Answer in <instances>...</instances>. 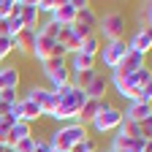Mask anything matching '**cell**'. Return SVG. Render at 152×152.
<instances>
[{
    "label": "cell",
    "instance_id": "d6986e66",
    "mask_svg": "<svg viewBox=\"0 0 152 152\" xmlns=\"http://www.w3.org/2000/svg\"><path fill=\"white\" fill-rule=\"evenodd\" d=\"M71 73H82V71H95V57H87L82 52H73L71 54V63H68Z\"/></svg>",
    "mask_w": 152,
    "mask_h": 152
},
{
    "label": "cell",
    "instance_id": "3957f363",
    "mask_svg": "<svg viewBox=\"0 0 152 152\" xmlns=\"http://www.w3.org/2000/svg\"><path fill=\"white\" fill-rule=\"evenodd\" d=\"M120 122H122V109H117V106H111L109 101H103L101 111L95 114V120L90 122V128L95 133H114L120 128Z\"/></svg>",
    "mask_w": 152,
    "mask_h": 152
},
{
    "label": "cell",
    "instance_id": "60d3db41",
    "mask_svg": "<svg viewBox=\"0 0 152 152\" xmlns=\"http://www.w3.org/2000/svg\"><path fill=\"white\" fill-rule=\"evenodd\" d=\"M0 120H3V117H0Z\"/></svg>",
    "mask_w": 152,
    "mask_h": 152
},
{
    "label": "cell",
    "instance_id": "cb8c5ba5",
    "mask_svg": "<svg viewBox=\"0 0 152 152\" xmlns=\"http://www.w3.org/2000/svg\"><path fill=\"white\" fill-rule=\"evenodd\" d=\"M57 103H60V95H57L54 90H49V95L41 103V117H52V114L57 111Z\"/></svg>",
    "mask_w": 152,
    "mask_h": 152
},
{
    "label": "cell",
    "instance_id": "9c48e42d",
    "mask_svg": "<svg viewBox=\"0 0 152 152\" xmlns=\"http://www.w3.org/2000/svg\"><path fill=\"white\" fill-rule=\"evenodd\" d=\"M109 84H114V90H117L122 98H128L130 103H133V101H139V92H141V90L136 87V82H133L130 76H120V73H114V71H111Z\"/></svg>",
    "mask_w": 152,
    "mask_h": 152
},
{
    "label": "cell",
    "instance_id": "ab89813d",
    "mask_svg": "<svg viewBox=\"0 0 152 152\" xmlns=\"http://www.w3.org/2000/svg\"><path fill=\"white\" fill-rule=\"evenodd\" d=\"M95 152H98V149H95Z\"/></svg>",
    "mask_w": 152,
    "mask_h": 152
},
{
    "label": "cell",
    "instance_id": "484cf974",
    "mask_svg": "<svg viewBox=\"0 0 152 152\" xmlns=\"http://www.w3.org/2000/svg\"><path fill=\"white\" fill-rule=\"evenodd\" d=\"M3 22H6V35H8V38L19 35L22 30H27V27H25V22H22L19 16H8V19H3Z\"/></svg>",
    "mask_w": 152,
    "mask_h": 152
},
{
    "label": "cell",
    "instance_id": "83f0119b",
    "mask_svg": "<svg viewBox=\"0 0 152 152\" xmlns=\"http://www.w3.org/2000/svg\"><path fill=\"white\" fill-rule=\"evenodd\" d=\"M65 63H68L65 57H49V60H44V63H41V73H44V76H49L52 71H57V68H63Z\"/></svg>",
    "mask_w": 152,
    "mask_h": 152
},
{
    "label": "cell",
    "instance_id": "5b68a950",
    "mask_svg": "<svg viewBox=\"0 0 152 152\" xmlns=\"http://www.w3.org/2000/svg\"><path fill=\"white\" fill-rule=\"evenodd\" d=\"M38 63L49 60V57H68V52L54 41V38H46V35H38L35 33V44H33V52H30Z\"/></svg>",
    "mask_w": 152,
    "mask_h": 152
},
{
    "label": "cell",
    "instance_id": "44dd1931",
    "mask_svg": "<svg viewBox=\"0 0 152 152\" xmlns=\"http://www.w3.org/2000/svg\"><path fill=\"white\" fill-rule=\"evenodd\" d=\"M79 52H82V54H87V57H98V52H101V35H98V33H92V35L82 38Z\"/></svg>",
    "mask_w": 152,
    "mask_h": 152
},
{
    "label": "cell",
    "instance_id": "f546056e",
    "mask_svg": "<svg viewBox=\"0 0 152 152\" xmlns=\"http://www.w3.org/2000/svg\"><path fill=\"white\" fill-rule=\"evenodd\" d=\"M57 30H60V25L52 22V19H46L41 27H35V33H38V35H46V38H57Z\"/></svg>",
    "mask_w": 152,
    "mask_h": 152
},
{
    "label": "cell",
    "instance_id": "7402d4cb",
    "mask_svg": "<svg viewBox=\"0 0 152 152\" xmlns=\"http://www.w3.org/2000/svg\"><path fill=\"white\" fill-rule=\"evenodd\" d=\"M117 136H122V139H141V130H139V122H130V120H125L122 117V122H120V128L114 130Z\"/></svg>",
    "mask_w": 152,
    "mask_h": 152
},
{
    "label": "cell",
    "instance_id": "4dcf8cb0",
    "mask_svg": "<svg viewBox=\"0 0 152 152\" xmlns=\"http://www.w3.org/2000/svg\"><path fill=\"white\" fill-rule=\"evenodd\" d=\"M35 136H27V139H22V141H16L14 144V152H33L35 149Z\"/></svg>",
    "mask_w": 152,
    "mask_h": 152
},
{
    "label": "cell",
    "instance_id": "8d00e7d4",
    "mask_svg": "<svg viewBox=\"0 0 152 152\" xmlns=\"http://www.w3.org/2000/svg\"><path fill=\"white\" fill-rule=\"evenodd\" d=\"M6 133H8V125H3V120H0V144H6Z\"/></svg>",
    "mask_w": 152,
    "mask_h": 152
},
{
    "label": "cell",
    "instance_id": "b9f144b4",
    "mask_svg": "<svg viewBox=\"0 0 152 152\" xmlns=\"http://www.w3.org/2000/svg\"><path fill=\"white\" fill-rule=\"evenodd\" d=\"M52 152H54V149H52Z\"/></svg>",
    "mask_w": 152,
    "mask_h": 152
},
{
    "label": "cell",
    "instance_id": "e0dca14e",
    "mask_svg": "<svg viewBox=\"0 0 152 152\" xmlns=\"http://www.w3.org/2000/svg\"><path fill=\"white\" fill-rule=\"evenodd\" d=\"M27 136H33V128H30L27 122H16V125H11L8 133H6V147L14 149L16 141H22V139H27Z\"/></svg>",
    "mask_w": 152,
    "mask_h": 152
},
{
    "label": "cell",
    "instance_id": "7a4b0ae2",
    "mask_svg": "<svg viewBox=\"0 0 152 152\" xmlns=\"http://www.w3.org/2000/svg\"><path fill=\"white\" fill-rule=\"evenodd\" d=\"M82 139H90L87 128H84V125H79V122H65V125H60V128L52 133L49 147H52L54 152H68L73 144H79Z\"/></svg>",
    "mask_w": 152,
    "mask_h": 152
},
{
    "label": "cell",
    "instance_id": "277c9868",
    "mask_svg": "<svg viewBox=\"0 0 152 152\" xmlns=\"http://www.w3.org/2000/svg\"><path fill=\"white\" fill-rule=\"evenodd\" d=\"M98 30L103 33L106 41H120V38H125V14L122 11H109L103 14V19H98ZM95 30V33H98Z\"/></svg>",
    "mask_w": 152,
    "mask_h": 152
},
{
    "label": "cell",
    "instance_id": "d6a6232c",
    "mask_svg": "<svg viewBox=\"0 0 152 152\" xmlns=\"http://www.w3.org/2000/svg\"><path fill=\"white\" fill-rule=\"evenodd\" d=\"M16 101H19L16 90H0V103H3V106H14Z\"/></svg>",
    "mask_w": 152,
    "mask_h": 152
},
{
    "label": "cell",
    "instance_id": "4fadbf2b",
    "mask_svg": "<svg viewBox=\"0 0 152 152\" xmlns=\"http://www.w3.org/2000/svg\"><path fill=\"white\" fill-rule=\"evenodd\" d=\"M103 101L106 98H101V101H95V98H87L84 103H82V109H79V114H76V122H79V125H90L92 120H95V114H98L101 111V106H103Z\"/></svg>",
    "mask_w": 152,
    "mask_h": 152
},
{
    "label": "cell",
    "instance_id": "74e56055",
    "mask_svg": "<svg viewBox=\"0 0 152 152\" xmlns=\"http://www.w3.org/2000/svg\"><path fill=\"white\" fill-rule=\"evenodd\" d=\"M0 152H14L11 147H6V144H0Z\"/></svg>",
    "mask_w": 152,
    "mask_h": 152
},
{
    "label": "cell",
    "instance_id": "ffe728a7",
    "mask_svg": "<svg viewBox=\"0 0 152 152\" xmlns=\"http://www.w3.org/2000/svg\"><path fill=\"white\" fill-rule=\"evenodd\" d=\"M19 87V71L14 65H0V90H16Z\"/></svg>",
    "mask_w": 152,
    "mask_h": 152
},
{
    "label": "cell",
    "instance_id": "6da1fadb",
    "mask_svg": "<svg viewBox=\"0 0 152 152\" xmlns=\"http://www.w3.org/2000/svg\"><path fill=\"white\" fill-rule=\"evenodd\" d=\"M57 95H60V103H57V111L52 114V117H54L57 122H76V114H79L82 103L87 101L84 90L68 84L65 90H57Z\"/></svg>",
    "mask_w": 152,
    "mask_h": 152
},
{
    "label": "cell",
    "instance_id": "1f68e13d",
    "mask_svg": "<svg viewBox=\"0 0 152 152\" xmlns=\"http://www.w3.org/2000/svg\"><path fill=\"white\" fill-rule=\"evenodd\" d=\"M35 8H38V14H54V8H57V0H35Z\"/></svg>",
    "mask_w": 152,
    "mask_h": 152
},
{
    "label": "cell",
    "instance_id": "8992f818",
    "mask_svg": "<svg viewBox=\"0 0 152 152\" xmlns=\"http://www.w3.org/2000/svg\"><path fill=\"white\" fill-rule=\"evenodd\" d=\"M95 27H98V16H95V11H92L90 6L79 8V14H76L73 25H71L73 35L82 41V38H87V35H92V33H95Z\"/></svg>",
    "mask_w": 152,
    "mask_h": 152
},
{
    "label": "cell",
    "instance_id": "e575fe53",
    "mask_svg": "<svg viewBox=\"0 0 152 152\" xmlns=\"http://www.w3.org/2000/svg\"><path fill=\"white\" fill-rule=\"evenodd\" d=\"M11 11H14V0H0V22H3V19H8Z\"/></svg>",
    "mask_w": 152,
    "mask_h": 152
},
{
    "label": "cell",
    "instance_id": "52a82bcc",
    "mask_svg": "<svg viewBox=\"0 0 152 152\" xmlns=\"http://www.w3.org/2000/svg\"><path fill=\"white\" fill-rule=\"evenodd\" d=\"M98 54H101V60H103V68L114 71V68L120 65V60L128 54V41H125V38H120V41H106Z\"/></svg>",
    "mask_w": 152,
    "mask_h": 152
},
{
    "label": "cell",
    "instance_id": "ac0fdd59",
    "mask_svg": "<svg viewBox=\"0 0 152 152\" xmlns=\"http://www.w3.org/2000/svg\"><path fill=\"white\" fill-rule=\"evenodd\" d=\"M38 8H35V0H22V11H19V19L25 22V27L27 30H35V25H38Z\"/></svg>",
    "mask_w": 152,
    "mask_h": 152
},
{
    "label": "cell",
    "instance_id": "ba28073f",
    "mask_svg": "<svg viewBox=\"0 0 152 152\" xmlns=\"http://www.w3.org/2000/svg\"><path fill=\"white\" fill-rule=\"evenodd\" d=\"M84 6H90L87 0H63V3H57V8H54V14L49 16L52 22H57V25H73V19H76V14H79V8H84Z\"/></svg>",
    "mask_w": 152,
    "mask_h": 152
},
{
    "label": "cell",
    "instance_id": "d590c367",
    "mask_svg": "<svg viewBox=\"0 0 152 152\" xmlns=\"http://www.w3.org/2000/svg\"><path fill=\"white\" fill-rule=\"evenodd\" d=\"M33 152H52V147H49V141H35V149Z\"/></svg>",
    "mask_w": 152,
    "mask_h": 152
},
{
    "label": "cell",
    "instance_id": "5bb4252c",
    "mask_svg": "<svg viewBox=\"0 0 152 152\" xmlns=\"http://www.w3.org/2000/svg\"><path fill=\"white\" fill-rule=\"evenodd\" d=\"M106 92H109V76H106V73H95L92 82H90L87 90H84V95H87V98L101 101V98H106Z\"/></svg>",
    "mask_w": 152,
    "mask_h": 152
},
{
    "label": "cell",
    "instance_id": "4316f807",
    "mask_svg": "<svg viewBox=\"0 0 152 152\" xmlns=\"http://www.w3.org/2000/svg\"><path fill=\"white\" fill-rule=\"evenodd\" d=\"M149 25H152V6L141 3L139 6V30H149Z\"/></svg>",
    "mask_w": 152,
    "mask_h": 152
},
{
    "label": "cell",
    "instance_id": "f35d334b",
    "mask_svg": "<svg viewBox=\"0 0 152 152\" xmlns=\"http://www.w3.org/2000/svg\"><path fill=\"white\" fill-rule=\"evenodd\" d=\"M109 152H120V149H109Z\"/></svg>",
    "mask_w": 152,
    "mask_h": 152
},
{
    "label": "cell",
    "instance_id": "30bf717a",
    "mask_svg": "<svg viewBox=\"0 0 152 152\" xmlns=\"http://www.w3.org/2000/svg\"><path fill=\"white\" fill-rule=\"evenodd\" d=\"M122 117L130 120V122H144V120H152V103H141V101H133L125 111Z\"/></svg>",
    "mask_w": 152,
    "mask_h": 152
},
{
    "label": "cell",
    "instance_id": "603a6c76",
    "mask_svg": "<svg viewBox=\"0 0 152 152\" xmlns=\"http://www.w3.org/2000/svg\"><path fill=\"white\" fill-rule=\"evenodd\" d=\"M19 103H22V122H35L38 117H41V109H38L33 101H27V98H19Z\"/></svg>",
    "mask_w": 152,
    "mask_h": 152
},
{
    "label": "cell",
    "instance_id": "d4e9b609",
    "mask_svg": "<svg viewBox=\"0 0 152 152\" xmlns=\"http://www.w3.org/2000/svg\"><path fill=\"white\" fill-rule=\"evenodd\" d=\"M98 71H82V73H71V84L79 87V90H87V84L92 82V76Z\"/></svg>",
    "mask_w": 152,
    "mask_h": 152
},
{
    "label": "cell",
    "instance_id": "836d02e7",
    "mask_svg": "<svg viewBox=\"0 0 152 152\" xmlns=\"http://www.w3.org/2000/svg\"><path fill=\"white\" fill-rule=\"evenodd\" d=\"M68 152H95V141L92 139H82L79 144H73Z\"/></svg>",
    "mask_w": 152,
    "mask_h": 152
},
{
    "label": "cell",
    "instance_id": "8fae6325",
    "mask_svg": "<svg viewBox=\"0 0 152 152\" xmlns=\"http://www.w3.org/2000/svg\"><path fill=\"white\" fill-rule=\"evenodd\" d=\"M139 68H144V57L128 49V54L120 60V65L114 68V73H120V76H130V73H136Z\"/></svg>",
    "mask_w": 152,
    "mask_h": 152
},
{
    "label": "cell",
    "instance_id": "9a60e30c",
    "mask_svg": "<svg viewBox=\"0 0 152 152\" xmlns=\"http://www.w3.org/2000/svg\"><path fill=\"white\" fill-rule=\"evenodd\" d=\"M11 44H14V52L30 54V52H33V44H35V30H22L19 35L11 38Z\"/></svg>",
    "mask_w": 152,
    "mask_h": 152
},
{
    "label": "cell",
    "instance_id": "f1b7e54d",
    "mask_svg": "<svg viewBox=\"0 0 152 152\" xmlns=\"http://www.w3.org/2000/svg\"><path fill=\"white\" fill-rule=\"evenodd\" d=\"M46 95H49V90H46V87H30V92L25 95V98H27V101H33L38 109H41V103H44Z\"/></svg>",
    "mask_w": 152,
    "mask_h": 152
},
{
    "label": "cell",
    "instance_id": "2e32d148",
    "mask_svg": "<svg viewBox=\"0 0 152 152\" xmlns=\"http://www.w3.org/2000/svg\"><path fill=\"white\" fill-rule=\"evenodd\" d=\"M46 79H49V84H52L49 90H54V92H57V90H65V87L71 84V68H68V63H65L63 68L52 71V73L46 76Z\"/></svg>",
    "mask_w": 152,
    "mask_h": 152
},
{
    "label": "cell",
    "instance_id": "7c38bea8",
    "mask_svg": "<svg viewBox=\"0 0 152 152\" xmlns=\"http://www.w3.org/2000/svg\"><path fill=\"white\" fill-rule=\"evenodd\" d=\"M128 49L144 57V54L152 49V30H136V33H133V38L128 41Z\"/></svg>",
    "mask_w": 152,
    "mask_h": 152
}]
</instances>
